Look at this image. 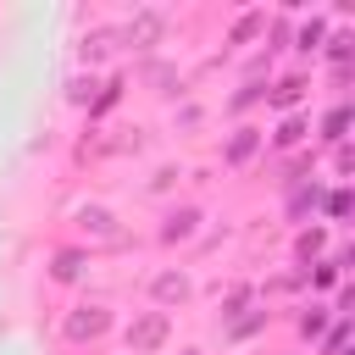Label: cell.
<instances>
[{
    "label": "cell",
    "instance_id": "cell-9",
    "mask_svg": "<svg viewBox=\"0 0 355 355\" xmlns=\"http://www.w3.org/2000/svg\"><path fill=\"white\" fill-rule=\"evenodd\" d=\"M300 327L305 333H322V305H311V316H300Z\"/></svg>",
    "mask_w": 355,
    "mask_h": 355
},
{
    "label": "cell",
    "instance_id": "cell-3",
    "mask_svg": "<svg viewBox=\"0 0 355 355\" xmlns=\"http://www.w3.org/2000/svg\"><path fill=\"white\" fill-rule=\"evenodd\" d=\"M161 11H139V22H128V44H150L155 33H161Z\"/></svg>",
    "mask_w": 355,
    "mask_h": 355
},
{
    "label": "cell",
    "instance_id": "cell-8",
    "mask_svg": "<svg viewBox=\"0 0 355 355\" xmlns=\"http://www.w3.org/2000/svg\"><path fill=\"white\" fill-rule=\"evenodd\" d=\"M55 277H78V255H55Z\"/></svg>",
    "mask_w": 355,
    "mask_h": 355
},
{
    "label": "cell",
    "instance_id": "cell-6",
    "mask_svg": "<svg viewBox=\"0 0 355 355\" xmlns=\"http://www.w3.org/2000/svg\"><path fill=\"white\" fill-rule=\"evenodd\" d=\"M255 144H261V139H255V128H239V139L227 144V161H244V155H250Z\"/></svg>",
    "mask_w": 355,
    "mask_h": 355
},
{
    "label": "cell",
    "instance_id": "cell-10",
    "mask_svg": "<svg viewBox=\"0 0 355 355\" xmlns=\"http://www.w3.org/2000/svg\"><path fill=\"white\" fill-rule=\"evenodd\" d=\"M183 355H200V349H183Z\"/></svg>",
    "mask_w": 355,
    "mask_h": 355
},
{
    "label": "cell",
    "instance_id": "cell-4",
    "mask_svg": "<svg viewBox=\"0 0 355 355\" xmlns=\"http://www.w3.org/2000/svg\"><path fill=\"white\" fill-rule=\"evenodd\" d=\"M194 222H200V211H194V205H189V211H172V216H166V227H161V239H189V233H194Z\"/></svg>",
    "mask_w": 355,
    "mask_h": 355
},
{
    "label": "cell",
    "instance_id": "cell-1",
    "mask_svg": "<svg viewBox=\"0 0 355 355\" xmlns=\"http://www.w3.org/2000/svg\"><path fill=\"white\" fill-rule=\"evenodd\" d=\"M105 327H111V311H105V305H78V311L61 322V333H67L72 344H83V338H100Z\"/></svg>",
    "mask_w": 355,
    "mask_h": 355
},
{
    "label": "cell",
    "instance_id": "cell-7",
    "mask_svg": "<svg viewBox=\"0 0 355 355\" xmlns=\"http://www.w3.org/2000/svg\"><path fill=\"white\" fill-rule=\"evenodd\" d=\"M300 128H305V122H300V116H288V122H283V133H277V144H294V139H300Z\"/></svg>",
    "mask_w": 355,
    "mask_h": 355
},
{
    "label": "cell",
    "instance_id": "cell-5",
    "mask_svg": "<svg viewBox=\"0 0 355 355\" xmlns=\"http://www.w3.org/2000/svg\"><path fill=\"white\" fill-rule=\"evenodd\" d=\"M155 294L161 300H189V277L183 272H155Z\"/></svg>",
    "mask_w": 355,
    "mask_h": 355
},
{
    "label": "cell",
    "instance_id": "cell-2",
    "mask_svg": "<svg viewBox=\"0 0 355 355\" xmlns=\"http://www.w3.org/2000/svg\"><path fill=\"white\" fill-rule=\"evenodd\" d=\"M166 333H172L166 311H150V316H139V322L128 327V344H133V349H161V344H166Z\"/></svg>",
    "mask_w": 355,
    "mask_h": 355
}]
</instances>
